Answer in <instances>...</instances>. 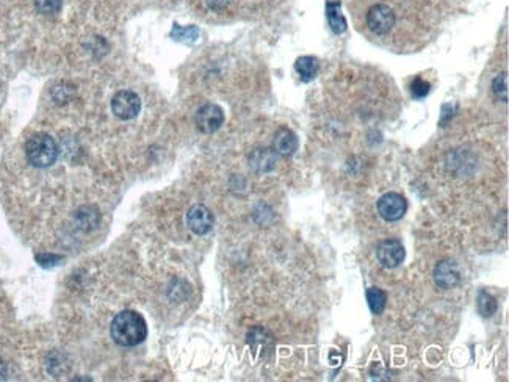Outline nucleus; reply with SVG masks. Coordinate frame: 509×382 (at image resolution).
Listing matches in <instances>:
<instances>
[{
	"label": "nucleus",
	"instance_id": "1",
	"mask_svg": "<svg viewBox=\"0 0 509 382\" xmlns=\"http://www.w3.org/2000/svg\"><path fill=\"white\" fill-rule=\"evenodd\" d=\"M110 334L116 345L126 348L137 346L147 337L146 320L134 310H124L113 318Z\"/></svg>",
	"mask_w": 509,
	"mask_h": 382
},
{
	"label": "nucleus",
	"instance_id": "2",
	"mask_svg": "<svg viewBox=\"0 0 509 382\" xmlns=\"http://www.w3.org/2000/svg\"><path fill=\"white\" fill-rule=\"evenodd\" d=\"M27 160L35 168H49L58 157V146L47 134H36L29 138L25 145Z\"/></svg>",
	"mask_w": 509,
	"mask_h": 382
},
{
	"label": "nucleus",
	"instance_id": "3",
	"mask_svg": "<svg viewBox=\"0 0 509 382\" xmlns=\"http://www.w3.org/2000/svg\"><path fill=\"white\" fill-rule=\"evenodd\" d=\"M141 110V101L134 91H118L112 99V112L116 118L130 121L138 116Z\"/></svg>",
	"mask_w": 509,
	"mask_h": 382
},
{
	"label": "nucleus",
	"instance_id": "4",
	"mask_svg": "<svg viewBox=\"0 0 509 382\" xmlns=\"http://www.w3.org/2000/svg\"><path fill=\"white\" fill-rule=\"evenodd\" d=\"M367 25L376 35H386L395 25V13L384 3H376L367 13Z\"/></svg>",
	"mask_w": 509,
	"mask_h": 382
},
{
	"label": "nucleus",
	"instance_id": "5",
	"mask_svg": "<svg viewBox=\"0 0 509 382\" xmlns=\"http://www.w3.org/2000/svg\"><path fill=\"white\" fill-rule=\"evenodd\" d=\"M224 123L223 108L215 104H206L198 110L196 127L202 134H213Z\"/></svg>",
	"mask_w": 509,
	"mask_h": 382
},
{
	"label": "nucleus",
	"instance_id": "6",
	"mask_svg": "<svg viewBox=\"0 0 509 382\" xmlns=\"http://www.w3.org/2000/svg\"><path fill=\"white\" fill-rule=\"evenodd\" d=\"M407 202L398 193H386L378 201V212L386 221H398L405 217Z\"/></svg>",
	"mask_w": 509,
	"mask_h": 382
},
{
	"label": "nucleus",
	"instance_id": "7",
	"mask_svg": "<svg viewBox=\"0 0 509 382\" xmlns=\"http://www.w3.org/2000/svg\"><path fill=\"white\" fill-rule=\"evenodd\" d=\"M405 248L398 240H383L376 248V257L384 268H396L405 260Z\"/></svg>",
	"mask_w": 509,
	"mask_h": 382
},
{
	"label": "nucleus",
	"instance_id": "8",
	"mask_svg": "<svg viewBox=\"0 0 509 382\" xmlns=\"http://www.w3.org/2000/svg\"><path fill=\"white\" fill-rule=\"evenodd\" d=\"M187 224L196 235H204L213 228V215L206 206H193L187 213Z\"/></svg>",
	"mask_w": 509,
	"mask_h": 382
},
{
	"label": "nucleus",
	"instance_id": "9",
	"mask_svg": "<svg viewBox=\"0 0 509 382\" xmlns=\"http://www.w3.org/2000/svg\"><path fill=\"white\" fill-rule=\"evenodd\" d=\"M433 278L437 287L448 290L459 284V280H461V273H459V268L455 262H451V260H444V262H440L434 268Z\"/></svg>",
	"mask_w": 509,
	"mask_h": 382
},
{
	"label": "nucleus",
	"instance_id": "10",
	"mask_svg": "<svg viewBox=\"0 0 509 382\" xmlns=\"http://www.w3.org/2000/svg\"><path fill=\"white\" fill-rule=\"evenodd\" d=\"M273 147L276 154L282 155V157H290L298 149V138L290 129L282 127V129L276 132Z\"/></svg>",
	"mask_w": 509,
	"mask_h": 382
},
{
	"label": "nucleus",
	"instance_id": "11",
	"mask_svg": "<svg viewBox=\"0 0 509 382\" xmlns=\"http://www.w3.org/2000/svg\"><path fill=\"white\" fill-rule=\"evenodd\" d=\"M276 165V152L271 149H256L250 157V166L257 173H268Z\"/></svg>",
	"mask_w": 509,
	"mask_h": 382
},
{
	"label": "nucleus",
	"instance_id": "12",
	"mask_svg": "<svg viewBox=\"0 0 509 382\" xmlns=\"http://www.w3.org/2000/svg\"><path fill=\"white\" fill-rule=\"evenodd\" d=\"M295 69L303 82H311L318 74L320 63L317 58L312 57V55H304V57H300L296 60Z\"/></svg>",
	"mask_w": 509,
	"mask_h": 382
},
{
	"label": "nucleus",
	"instance_id": "13",
	"mask_svg": "<svg viewBox=\"0 0 509 382\" xmlns=\"http://www.w3.org/2000/svg\"><path fill=\"white\" fill-rule=\"evenodd\" d=\"M326 16H328V22L334 33H343L346 30V19L345 16L340 13V2H328L326 3Z\"/></svg>",
	"mask_w": 509,
	"mask_h": 382
},
{
	"label": "nucleus",
	"instance_id": "14",
	"mask_svg": "<svg viewBox=\"0 0 509 382\" xmlns=\"http://www.w3.org/2000/svg\"><path fill=\"white\" fill-rule=\"evenodd\" d=\"M199 35H201V30H199L196 25L182 27L179 24H174L173 30H171V38H173V40L177 43H184V44L196 43Z\"/></svg>",
	"mask_w": 509,
	"mask_h": 382
},
{
	"label": "nucleus",
	"instance_id": "15",
	"mask_svg": "<svg viewBox=\"0 0 509 382\" xmlns=\"http://www.w3.org/2000/svg\"><path fill=\"white\" fill-rule=\"evenodd\" d=\"M367 301L370 310H372L375 315H381L384 312L387 304L386 291L378 289V287H372V289L367 290Z\"/></svg>",
	"mask_w": 509,
	"mask_h": 382
},
{
	"label": "nucleus",
	"instance_id": "16",
	"mask_svg": "<svg viewBox=\"0 0 509 382\" xmlns=\"http://www.w3.org/2000/svg\"><path fill=\"white\" fill-rule=\"evenodd\" d=\"M477 306H478V312L483 315V317H492L497 312V309H499V306H497V301L494 296H490L488 291H480L478 295V301H477Z\"/></svg>",
	"mask_w": 509,
	"mask_h": 382
},
{
	"label": "nucleus",
	"instance_id": "17",
	"mask_svg": "<svg viewBox=\"0 0 509 382\" xmlns=\"http://www.w3.org/2000/svg\"><path fill=\"white\" fill-rule=\"evenodd\" d=\"M492 91L503 102H508V74L501 73L492 82Z\"/></svg>",
	"mask_w": 509,
	"mask_h": 382
},
{
	"label": "nucleus",
	"instance_id": "18",
	"mask_svg": "<svg viewBox=\"0 0 509 382\" xmlns=\"http://www.w3.org/2000/svg\"><path fill=\"white\" fill-rule=\"evenodd\" d=\"M35 8L43 14H55L62 8V0H35Z\"/></svg>",
	"mask_w": 509,
	"mask_h": 382
},
{
	"label": "nucleus",
	"instance_id": "19",
	"mask_svg": "<svg viewBox=\"0 0 509 382\" xmlns=\"http://www.w3.org/2000/svg\"><path fill=\"white\" fill-rule=\"evenodd\" d=\"M429 91H431V85L426 80L420 79V77L414 79V82L411 83V93L416 99L426 97L429 94Z\"/></svg>",
	"mask_w": 509,
	"mask_h": 382
},
{
	"label": "nucleus",
	"instance_id": "20",
	"mask_svg": "<svg viewBox=\"0 0 509 382\" xmlns=\"http://www.w3.org/2000/svg\"><path fill=\"white\" fill-rule=\"evenodd\" d=\"M36 260H38V263L41 265V267L52 268V267H55V265H58V262L62 260V257L51 256V254H43V256H36Z\"/></svg>",
	"mask_w": 509,
	"mask_h": 382
},
{
	"label": "nucleus",
	"instance_id": "21",
	"mask_svg": "<svg viewBox=\"0 0 509 382\" xmlns=\"http://www.w3.org/2000/svg\"><path fill=\"white\" fill-rule=\"evenodd\" d=\"M232 2V0H206V3H207V7L210 8V10H213V11H221V10H224L226 7H229V3Z\"/></svg>",
	"mask_w": 509,
	"mask_h": 382
},
{
	"label": "nucleus",
	"instance_id": "22",
	"mask_svg": "<svg viewBox=\"0 0 509 382\" xmlns=\"http://www.w3.org/2000/svg\"><path fill=\"white\" fill-rule=\"evenodd\" d=\"M5 378H7V367H5L3 361L0 359V381H3Z\"/></svg>",
	"mask_w": 509,
	"mask_h": 382
}]
</instances>
